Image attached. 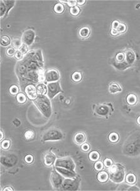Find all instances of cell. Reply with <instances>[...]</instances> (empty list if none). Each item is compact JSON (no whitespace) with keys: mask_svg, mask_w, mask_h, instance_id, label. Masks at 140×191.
Returning <instances> with one entry per match:
<instances>
[{"mask_svg":"<svg viewBox=\"0 0 140 191\" xmlns=\"http://www.w3.org/2000/svg\"><path fill=\"white\" fill-rule=\"evenodd\" d=\"M35 136L34 132L32 130H28L25 133V138L26 140H30Z\"/></svg>","mask_w":140,"mask_h":191,"instance_id":"obj_33","label":"cell"},{"mask_svg":"<svg viewBox=\"0 0 140 191\" xmlns=\"http://www.w3.org/2000/svg\"><path fill=\"white\" fill-rule=\"evenodd\" d=\"M72 79L73 81L74 82H79L81 81L82 78V76L81 73L79 71H75L74 73H73L72 75Z\"/></svg>","mask_w":140,"mask_h":191,"instance_id":"obj_26","label":"cell"},{"mask_svg":"<svg viewBox=\"0 0 140 191\" xmlns=\"http://www.w3.org/2000/svg\"><path fill=\"white\" fill-rule=\"evenodd\" d=\"M109 179L113 182L121 183L125 180V168L121 163H114L109 168Z\"/></svg>","mask_w":140,"mask_h":191,"instance_id":"obj_4","label":"cell"},{"mask_svg":"<svg viewBox=\"0 0 140 191\" xmlns=\"http://www.w3.org/2000/svg\"><path fill=\"white\" fill-rule=\"evenodd\" d=\"M14 57H16V59L18 61H20L23 58V54L22 53L21 51L20 50H17V52L15 53V54H14Z\"/></svg>","mask_w":140,"mask_h":191,"instance_id":"obj_40","label":"cell"},{"mask_svg":"<svg viewBox=\"0 0 140 191\" xmlns=\"http://www.w3.org/2000/svg\"><path fill=\"white\" fill-rule=\"evenodd\" d=\"M73 141L77 145H82L86 141V135L82 132L77 133L73 138Z\"/></svg>","mask_w":140,"mask_h":191,"instance_id":"obj_17","label":"cell"},{"mask_svg":"<svg viewBox=\"0 0 140 191\" xmlns=\"http://www.w3.org/2000/svg\"><path fill=\"white\" fill-rule=\"evenodd\" d=\"M54 9V11L56 13L61 14V13H63V11H64V6L63 4H62L61 3L59 2L55 5Z\"/></svg>","mask_w":140,"mask_h":191,"instance_id":"obj_28","label":"cell"},{"mask_svg":"<svg viewBox=\"0 0 140 191\" xmlns=\"http://www.w3.org/2000/svg\"><path fill=\"white\" fill-rule=\"evenodd\" d=\"M18 50H20L21 52L24 54H26L28 52V46L25 44H22L21 46H20V47L18 49Z\"/></svg>","mask_w":140,"mask_h":191,"instance_id":"obj_37","label":"cell"},{"mask_svg":"<svg viewBox=\"0 0 140 191\" xmlns=\"http://www.w3.org/2000/svg\"><path fill=\"white\" fill-rule=\"evenodd\" d=\"M0 134H1V137H0V140L2 141V139L3 138V133L2 131H1V132H0Z\"/></svg>","mask_w":140,"mask_h":191,"instance_id":"obj_48","label":"cell"},{"mask_svg":"<svg viewBox=\"0 0 140 191\" xmlns=\"http://www.w3.org/2000/svg\"><path fill=\"white\" fill-rule=\"evenodd\" d=\"M44 61L41 50H32L17 64L16 73L19 79L21 90L28 83L39 84L45 82Z\"/></svg>","mask_w":140,"mask_h":191,"instance_id":"obj_1","label":"cell"},{"mask_svg":"<svg viewBox=\"0 0 140 191\" xmlns=\"http://www.w3.org/2000/svg\"><path fill=\"white\" fill-rule=\"evenodd\" d=\"M60 3H67V5L69 6H70V8L71 7H73V6H77V2L76 1H68V2H60Z\"/></svg>","mask_w":140,"mask_h":191,"instance_id":"obj_42","label":"cell"},{"mask_svg":"<svg viewBox=\"0 0 140 191\" xmlns=\"http://www.w3.org/2000/svg\"><path fill=\"white\" fill-rule=\"evenodd\" d=\"M122 92L121 86L117 83L113 82L109 86V92L110 94H116Z\"/></svg>","mask_w":140,"mask_h":191,"instance_id":"obj_18","label":"cell"},{"mask_svg":"<svg viewBox=\"0 0 140 191\" xmlns=\"http://www.w3.org/2000/svg\"><path fill=\"white\" fill-rule=\"evenodd\" d=\"M61 78L60 73L57 70L50 69L45 72V81L48 83L58 82Z\"/></svg>","mask_w":140,"mask_h":191,"instance_id":"obj_10","label":"cell"},{"mask_svg":"<svg viewBox=\"0 0 140 191\" xmlns=\"http://www.w3.org/2000/svg\"><path fill=\"white\" fill-rule=\"evenodd\" d=\"M103 163H104V165L106 167L109 168L110 167H111L113 165V160L111 159L107 158L104 160V162H103Z\"/></svg>","mask_w":140,"mask_h":191,"instance_id":"obj_38","label":"cell"},{"mask_svg":"<svg viewBox=\"0 0 140 191\" xmlns=\"http://www.w3.org/2000/svg\"><path fill=\"white\" fill-rule=\"evenodd\" d=\"M110 35H111L113 37H116V36H117V35H119V33L117 32V31L116 30V29H114L113 28L110 29Z\"/></svg>","mask_w":140,"mask_h":191,"instance_id":"obj_44","label":"cell"},{"mask_svg":"<svg viewBox=\"0 0 140 191\" xmlns=\"http://www.w3.org/2000/svg\"><path fill=\"white\" fill-rule=\"evenodd\" d=\"M136 122L138 124V125H139V126H140V115L138 117V118L136 119Z\"/></svg>","mask_w":140,"mask_h":191,"instance_id":"obj_47","label":"cell"},{"mask_svg":"<svg viewBox=\"0 0 140 191\" xmlns=\"http://www.w3.org/2000/svg\"><path fill=\"white\" fill-rule=\"evenodd\" d=\"M17 52V50H16V48H14L13 47H11L10 48H8V49H7L6 50V54L8 56H14V54H15Z\"/></svg>","mask_w":140,"mask_h":191,"instance_id":"obj_36","label":"cell"},{"mask_svg":"<svg viewBox=\"0 0 140 191\" xmlns=\"http://www.w3.org/2000/svg\"><path fill=\"white\" fill-rule=\"evenodd\" d=\"M17 100L20 104H24L26 101V98L23 93H19L17 95Z\"/></svg>","mask_w":140,"mask_h":191,"instance_id":"obj_31","label":"cell"},{"mask_svg":"<svg viewBox=\"0 0 140 191\" xmlns=\"http://www.w3.org/2000/svg\"><path fill=\"white\" fill-rule=\"evenodd\" d=\"M19 88L18 86H17V85H12L10 88V93L13 95H17L18 93H19Z\"/></svg>","mask_w":140,"mask_h":191,"instance_id":"obj_34","label":"cell"},{"mask_svg":"<svg viewBox=\"0 0 140 191\" xmlns=\"http://www.w3.org/2000/svg\"><path fill=\"white\" fill-rule=\"evenodd\" d=\"M97 179L100 182H106L109 179V173L105 171H100L97 175Z\"/></svg>","mask_w":140,"mask_h":191,"instance_id":"obj_21","label":"cell"},{"mask_svg":"<svg viewBox=\"0 0 140 191\" xmlns=\"http://www.w3.org/2000/svg\"><path fill=\"white\" fill-rule=\"evenodd\" d=\"M91 34V30L89 27H84L80 28L79 31V35L80 38L82 39H87L89 37Z\"/></svg>","mask_w":140,"mask_h":191,"instance_id":"obj_19","label":"cell"},{"mask_svg":"<svg viewBox=\"0 0 140 191\" xmlns=\"http://www.w3.org/2000/svg\"><path fill=\"white\" fill-rule=\"evenodd\" d=\"M65 177L60 173H58L56 170H52L50 173V181L51 186L55 189L59 190Z\"/></svg>","mask_w":140,"mask_h":191,"instance_id":"obj_8","label":"cell"},{"mask_svg":"<svg viewBox=\"0 0 140 191\" xmlns=\"http://www.w3.org/2000/svg\"><path fill=\"white\" fill-rule=\"evenodd\" d=\"M120 24V22L119 21H117V20L113 21V23H112V28L114 29H116L117 28V27L119 26Z\"/></svg>","mask_w":140,"mask_h":191,"instance_id":"obj_43","label":"cell"},{"mask_svg":"<svg viewBox=\"0 0 140 191\" xmlns=\"http://www.w3.org/2000/svg\"><path fill=\"white\" fill-rule=\"evenodd\" d=\"M77 6H82L84 3H86V1H76Z\"/></svg>","mask_w":140,"mask_h":191,"instance_id":"obj_45","label":"cell"},{"mask_svg":"<svg viewBox=\"0 0 140 191\" xmlns=\"http://www.w3.org/2000/svg\"><path fill=\"white\" fill-rule=\"evenodd\" d=\"M125 180H126L128 184L134 185L136 182V177L134 173H129L126 176V177H125Z\"/></svg>","mask_w":140,"mask_h":191,"instance_id":"obj_23","label":"cell"},{"mask_svg":"<svg viewBox=\"0 0 140 191\" xmlns=\"http://www.w3.org/2000/svg\"><path fill=\"white\" fill-rule=\"evenodd\" d=\"M95 112L101 117L107 116L110 111V107L107 104H99L95 107Z\"/></svg>","mask_w":140,"mask_h":191,"instance_id":"obj_12","label":"cell"},{"mask_svg":"<svg viewBox=\"0 0 140 191\" xmlns=\"http://www.w3.org/2000/svg\"><path fill=\"white\" fill-rule=\"evenodd\" d=\"M36 90L38 95H46V93H47V87L43 83H40L36 85Z\"/></svg>","mask_w":140,"mask_h":191,"instance_id":"obj_20","label":"cell"},{"mask_svg":"<svg viewBox=\"0 0 140 191\" xmlns=\"http://www.w3.org/2000/svg\"><path fill=\"white\" fill-rule=\"evenodd\" d=\"M116 30L117 31V32L119 33V34H124V33H125V32H126V30H127L126 25L125 24L120 22L119 26L117 27V28L116 29Z\"/></svg>","mask_w":140,"mask_h":191,"instance_id":"obj_30","label":"cell"},{"mask_svg":"<svg viewBox=\"0 0 140 191\" xmlns=\"http://www.w3.org/2000/svg\"><path fill=\"white\" fill-rule=\"evenodd\" d=\"M0 3H1V5H0V8H1V17H3L5 15L8 14L10 10L15 4V2L11 1H1Z\"/></svg>","mask_w":140,"mask_h":191,"instance_id":"obj_13","label":"cell"},{"mask_svg":"<svg viewBox=\"0 0 140 191\" xmlns=\"http://www.w3.org/2000/svg\"><path fill=\"white\" fill-rule=\"evenodd\" d=\"M33 103L44 116L47 118H50L52 114V108L48 96L45 95H38V97L33 100Z\"/></svg>","mask_w":140,"mask_h":191,"instance_id":"obj_3","label":"cell"},{"mask_svg":"<svg viewBox=\"0 0 140 191\" xmlns=\"http://www.w3.org/2000/svg\"><path fill=\"white\" fill-rule=\"evenodd\" d=\"M64 137L62 131L58 128H52L47 130L42 136V140L43 141H59Z\"/></svg>","mask_w":140,"mask_h":191,"instance_id":"obj_5","label":"cell"},{"mask_svg":"<svg viewBox=\"0 0 140 191\" xmlns=\"http://www.w3.org/2000/svg\"><path fill=\"white\" fill-rule=\"evenodd\" d=\"M24 92L28 98L30 100H34L36 97H38L37 92H36V86L33 85H28L25 89Z\"/></svg>","mask_w":140,"mask_h":191,"instance_id":"obj_14","label":"cell"},{"mask_svg":"<svg viewBox=\"0 0 140 191\" xmlns=\"http://www.w3.org/2000/svg\"><path fill=\"white\" fill-rule=\"evenodd\" d=\"M89 157L91 161H94L95 162V161H97L99 160L100 158V154L99 153V152L96 151H93L89 153Z\"/></svg>","mask_w":140,"mask_h":191,"instance_id":"obj_25","label":"cell"},{"mask_svg":"<svg viewBox=\"0 0 140 191\" xmlns=\"http://www.w3.org/2000/svg\"><path fill=\"white\" fill-rule=\"evenodd\" d=\"M126 102L129 105H135L138 102V97L135 94L130 93L126 97Z\"/></svg>","mask_w":140,"mask_h":191,"instance_id":"obj_22","label":"cell"},{"mask_svg":"<svg viewBox=\"0 0 140 191\" xmlns=\"http://www.w3.org/2000/svg\"><path fill=\"white\" fill-rule=\"evenodd\" d=\"M33 157L32 156V155H26V157H25V161H26V163H32L33 162Z\"/></svg>","mask_w":140,"mask_h":191,"instance_id":"obj_41","label":"cell"},{"mask_svg":"<svg viewBox=\"0 0 140 191\" xmlns=\"http://www.w3.org/2000/svg\"><path fill=\"white\" fill-rule=\"evenodd\" d=\"M35 32L32 30V29H28L26 30L22 35L21 37V42L22 44L26 45L27 46H29L32 45L33 42L35 40Z\"/></svg>","mask_w":140,"mask_h":191,"instance_id":"obj_11","label":"cell"},{"mask_svg":"<svg viewBox=\"0 0 140 191\" xmlns=\"http://www.w3.org/2000/svg\"><path fill=\"white\" fill-rule=\"evenodd\" d=\"M80 186V180L75 178H65L59 190H77Z\"/></svg>","mask_w":140,"mask_h":191,"instance_id":"obj_6","label":"cell"},{"mask_svg":"<svg viewBox=\"0 0 140 191\" xmlns=\"http://www.w3.org/2000/svg\"><path fill=\"white\" fill-rule=\"evenodd\" d=\"M10 44H11V39L8 36L4 35L2 37L1 39V44L3 46H5V47L8 46L10 45Z\"/></svg>","mask_w":140,"mask_h":191,"instance_id":"obj_27","label":"cell"},{"mask_svg":"<svg viewBox=\"0 0 140 191\" xmlns=\"http://www.w3.org/2000/svg\"><path fill=\"white\" fill-rule=\"evenodd\" d=\"M1 147L3 150H8L10 147V141L4 140L1 143Z\"/></svg>","mask_w":140,"mask_h":191,"instance_id":"obj_35","label":"cell"},{"mask_svg":"<svg viewBox=\"0 0 140 191\" xmlns=\"http://www.w3.org/2000/svg\"><path fill=\"white\" fill-rule=\"evenodd\" d=\"M136 61V54L131 49H124L117 53L110 60V64L119 71H124L131 67Z\"/></svg>","mask_w":140,"mask_h":191,"instance_id":"obj_2","label":"cell"},{"mask_svg":"<svg viewBox=\"0 0 140 191\" xmlns=\"http://www.w3.org/2000/svg\"><path fill=\"white\" fill-rule=\"evenodd\" d=\"M55 167H61L69 170L74 171L76 168V165L72 158L70 157H65L56 160L54 163Z\"/></svg>","mask_w":140,"mask_h":191,"instance_id":"obj_7","label":"cell"},{"mask_svg":"<svg viewBox=\"0 0 140 191\" xmlns=\"http://www.w3.org/2000/svg\"><path fill=\"white\" fill-rule=\"evenodd\" d=\"M47 95L50 99H52L55 97V95L58 93L63 92L62 89H61L60 82H55L48 83L47 85Z\"/></svg>","mask_w":140,"mask_h":191,"instance_id":"obj_9","label":"cell"},{"mask_svg":"<svg viewBox=\"0 0 140 191\" xmlns=\"http://www.w3.org/2000/svg\"><path fill=\"white\" fill-rule=\"evenodd\" d=\"M3 191H9V190H11V191H13V190H14V189H12L11 187L8 186V187H6L4 188V189H3Z\"/></svg>","mask_w":140,"mask_h":191,"instance_id":"obj_46","label":"cell"},{"mask_svg":"<svg viewBox=\"0 0 140 191\" xmlns=\"http://www.w3.org/2000/svg\"><path fill=\"white\" fill-rule=\"evenodd\" d=\"M109 140L110 142L113 143H116L120 140V136L116 132H113V133H110L109 135Z\"/></svg>","mask_w":140,"mask_h":191,"instance_id":"obj_24","label":"cell"},{"mask_svg":"<svg viewBox=\"0 0 140 191\" xmlns=\"http://www.w3.org/2000/svg\"><path fill=\"white\" fill-rule=\"evenodd\" d=\"M55 168L58 173H60L65 178H75L77 176V174L74 171L69 170V169L61 167H55Z\"/></svg>","mask_w":140,"mask_h":191,"instance_id":"obj_16","label":"cell"},{"mask_svg":"<svg viewBox=\"0 0 140 191\" xmlns=\"http://www.w3.org/2000/svg\"><path fill=\"white\" fill-rule=\"evenodd\" d=\"M44 163L47 167H50L51 165H54V163L56 161V156L54 153L49 151L45 153L43 157Z\"/></svg>","mask_w":140,"mask_h":191,"instance_id":"obj_15","label":"cell"},{"mask_svg":"<svg viewBox=\"0 0 140 191\" xmlns=\"http://www.w3.org/2000/svg\"><path fill=\"white\" fill-rule=\"evenodd\" d=\"M103 168H104V163H103L102 161L99 160L95 161V163L94 164V168L95 170L98 172H100L102 170Z\"/></svg>","mask_w":140,"mask_h":191,"instance_id":"obj_32","label":"cell"},{"mask_svg":"<svg viewBox=\"0 0 140 191\" xmlns=\"http://www.w3.org/2000/svg\"><path fill=\"white\" fill-rule=\"evenodd\" d=\"M90 148H91V147H90L89 144H88L87 143H84L81 145V150H82L83 151H85V152L89 151L90 150Z\"/></svg>","mask_w":140,"mask_h":191,"instance_id":"obj_39","label":"cell"},{"mask_svg":"<svg viewBox=\"0 0 140 191\" xmlns=\"http://www.w3.org/2000/svg\"><path fill=\"white\" fill-rule=\"evenodd\" d=\"M80 12V9L78 6H73L70 8V13L73 17L78 16Z\"/></svg>","mask_w":140,"mask_h":191,"instance_id":"obj_29","label":"cell"}]
</instances>
